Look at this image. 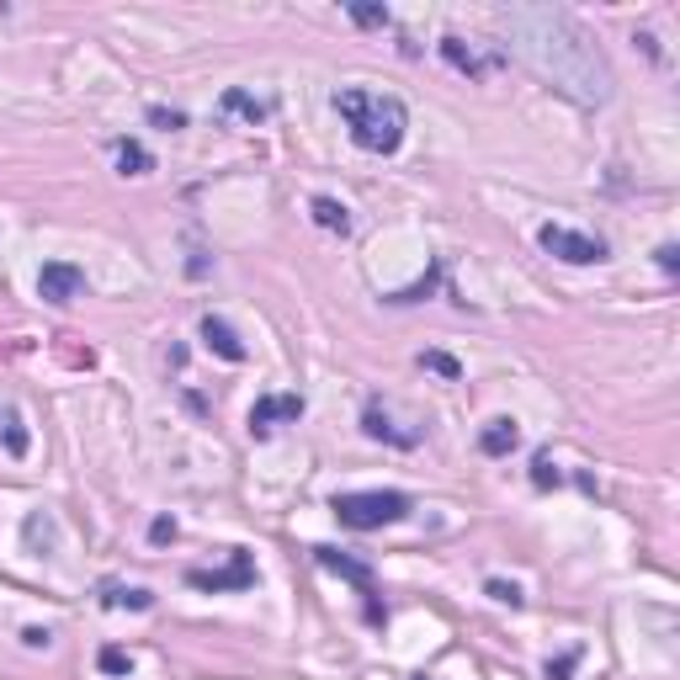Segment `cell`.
Wrapping results in <instances>:
<instances>
[{
  "instance_id": "27",
  "label": "cell",
  "mask_w": 680,
  "mask_h": 680,
  "mask_svg": "<svg viewBox=\"0 0 680 680\" xmlns=\"http://www.w3.org/2000/svg\"><path fill=\"white\" fill-rule=\"evenodd\" d=\"M659 272H665V277H676V272H680V250H676V244H659Z\"/></svg>"
},
{
  "instance_id": "17",
  "label": "cell",
  "mask_w": 680,
  "mask_h": 680,
  "mask_svg": "<svg viewBox=\"0 0 680 680\" xmlns=\"http://www.w3.org/2000/svg\"><path fill=\"white\" fill-rule=\"evenodd\" d=\"M362 431H367L373 441H393V446H415V441H420L415 431H393V426H389V415H383L378 404H373V410L362 415Z\"/></svg>"
},
{
  "instance_id": "26",
  "label": "cell",
  "mask_w": 680,
  "mask_h": 680,
  "mask_svg": "<svg viewBox=\"0 0 680 680\" xmlns=\"http://www.w3.org/2000/svg\"><path fill=\"white\" fill-rule=\"evenodd\" d=\"M575 676V654H558V659H547V680H569Z\"/></svg>"
},
{
  "instance_id": "1",
  "label": "cell",
  "mask_w": 680,
  "mask_h": 680,
  "mask_svg": "<svg viewBox=\"0 0 680 680\" xmlns=\"http://www.w3.org/2000/svg\"><path fill=\"white\" fill-rule=\"evenodd\" d=\"M500 33H505V49L516 53L537 80H547L558 97H569L575 106H606L612 101L617 75H612L601 43L564 5H505Z\"/></svg>"
},
{
  "instance_id": "15",
  "label": "cell",
  "mask_w": 680,
  "mask_h": 680,
  "mask_svg": "<svg viewBox=\"0 0 680 680\" xmlns=\"http://www.w3.org/2000/svg\"><path fill=\"white\" fill-rule=\"evenodd\" d=\"M224 112H235V117H244L250 128L272 117V106H266V101H255L250 91H240V86H229V91H224Z\"/></svg>"
},
{
  "instance_id": "29",
  "label": "cell",
  "mask_w": 680,
  "mask_h": 680,
  "mask_svg": "<svg viewBox=\"0 0 680 680\" xmlns=\"http://www.w3.org/2000/svg\"><path fill=\"white\" fill-rule=\"evenodd\" d=\"M420 680H426V676H420Z\"/></svg>"
},
{
  "instance_id": "5",
  "label": "cell",
  "mask_w": 680,
  "mask_h": 680,
  "mask_svg": "<svg viewBox=\"0 0 680 680\" xmlns=\"http://www.w3.org/2000/svg\"><path fill=\"white\" fill-rule=\"evenodd\" d=\"M187 584H192V590H207V595L250 590V584H255V558H250L244 547H229V564H224V569H187Z\"/></svg>"
},
{
  "instance_id": "16",
  "label": "cell",
  "mask_w": 680,
  "mask_h": 680,
  "mask_svg": "<svg viewBox=\"0 0 680 680\" xmlns=\"http://www.w3.org/2000/svg\"><path fill=\"white\" fill-rule=\"evenodd\" d=\"M314 224L319 229H330V235H351V213H345V202H336V197H314Z\"/></svg>"
},
{
  "instance_id": "6",
  "label": "cell",
  "mask_w": 680,
  "mask_h": 680,
  "mask_svg": "<svg viewBox=\"0 0 680 680\" xmlns=\"http://www.w3.org/2000/svg\"><path fill=\"white\" fill-rule=\"evenodd\" d=\"M314 558H319V564H325L330 575H340V580H351L356 590H362V595H367V622H383V606L373 601V595H378V584H373V569H367V564L345 558L340 547H314Z\"/></svg>"
},
{
  "instance_id": "12",
  "label": "cell",
  "mask_w": 680,
  "mask_h": 680,
  "mask_svg": "<svg viewBox=\"0 0 680 680\" xmlns=\"http://www.w3.org/2000/svg\"><path fill=\"white\" fill-rule=\"evenodd\" d=\"M22 542H27V553H38V558H49L53 542H59V527H53L49 511H33L27 521H22Z\"/></svg>"
},
{
  "instance_id": "8",
  "label": "cell",
  "mask_w": 680,
  "mask_h": 680,
  "mask_svg": "<svg viewBox=\"0 0 680 680\" xmlns=\"http://www.w3.org/2000/svg\"><path fill=\"white\" fill-rule=\"evenodd\" d=\"M282 420H303V399L298 393H266L250 410V437H272Z\"/></svg>"
},
{
  "instance_id": "19",
  "label": "cell",
  "mask_w": 680,
  "mask_h": 680,
  "mask_svg": "<svg viewBox=\"0 0 680 680\" xmlns=\"http://www.w3.org/2000/svg\"><path fill=\"white\" fill-rule=\"evenodd\" d=\"M351 22H362V27H389V5H351Z\"/></svg>"
},
{
  "instance_id": "13",
  "label": "cell",
  "mask_w": 680,
  "mask_h": 680,
  "mask_svg": "<svg viewBox=\"0 0 680 680\" xmlns=\"http://www.w3.org/2000/svg\"><path fill=\"white\" fill-rule=\"evenodd\" d=\"M516 441H521L516 420H489L484 431H479V452H484V457H511Z\"/></svg>"
},
{
  "instance_id": "24",
  "label": "cell",
  "mask_w": 680,
  "mask_h": 680,
  "mask_svg": "<svg viewBox=\"0 0 680 680\" xmlns=\"http://www.w3.org/2000/svg\"><path fill=\"white\" fill-rule=\"evenodd\" d=\"M149 542H176V521H171V516H154V521H149Z\"/></svg>"
},
{
  "instance_id": "4",
  "label": "cell",
  "mask_w": 680,
  "mask_h": 680,
  "mask_svg": "<svg viewBox=\"0 0 680 680\" xmlns=\"http://www.w3.org/2000/svg\"><path fill=\"white\" fill-rule=\"evenodd\" d=\"M537 244H542L547 255L569 261V266H595V261H606V240L580 235V229H564V224H542V229H537Z\"/></svg>"
},
{
  "instance_id": "20",
  "label": "cell",
  "mask_w": 680,
  "mask_h": 680,
  "mask_svg": "<svg viewBox=\"0 0 680 680\" xmlns=\"http://www.w3.org/2000/svg\"><path fill=\"white\" fill-rule=\"evenodd\" d=\"M97 665H101V676H128V665H134V659H128L123 648H101Z\"/></svg>"
},
{
  "instance_id": "28",
  "label": "cell",
  "mask_w": 680,
  "mask_h": 680,
  "mask_svg": "<svg viewBox=\"0 0 680 680\" xmlns=\"http://www.w3.org/2000/svg\"><path fill=\"white\" fill-rule=\"evenodd\" d=\"M22 643H27V648H49L53 632L49 628H27V632H22Z\"/></svg>"
},
{
  "instance_id": "22",
  "label": "cell",
  "mask_w": 680,
  "mask_h": 680,
  "mask_svg": "<svg viewBox=\"0 0 680 680\" xmlns=\"http://www.w3.org/2000/svg\"><path fill=\"white\" fill-rule=\"evenodd\" d=\"M149 123H154V128H165V134L187 128V117H181V112H171V106H149Z\"/></svg>"
},
{
  "instance_id": "21",
  "label": "cell",
  "mask_w": 680,
  "mask_h": 680,
  "mask_svg": "<svg viewBox=\"0 0 680 680\" xmlns=\"http://www.w3.org/2000/svg\"><path fill=\"white\" fill-rule=\"evenodd\" d=\"M484 590L500 601V606H521V601H527V595H521V584H511V580H489Z\"/></svg>"
},
{
  "instance_id": "9",
  "label": "cell",
  "mask_w": 680,
  "mask_h": 680,
  "mask_svg": "<svg viewBox=\"0 0 680 680\" xmlns=\"http://www.w3.org/2000/svg\"><path fill=\"white\" fill-rule=\"evenodd\" d=\"M441 59H446L457 75H468V80H484L489 70L500 64L494 53H479L474 43H463V38H441Z\"/></svg>"
},
{
  "instance_id": "3",
  "label": "cell",
  "mask_w": 680,
  "mask_h": 680,
  "mask_svg": "<svg viewBox=\"0 0 680 680\" xmlns=\"http://www.w3.org/2000/svg\"><path fill=\"white\" fill-rule=\"evenodd\" d=\"M330 511H336L340 527H351V532H378V527L404 521L415 511V500L399 494V489H362V494H336Z\"/></svg>"
},
{
  "instance_id": "11",
  "label": "cell",
  "mask_w": 680,
  "mask_h": 680,
  "mask_svg": "<svg viewBox=\"0 0 680 680\" xmlns=\"http://www.w3.org/2000/svg\"><path fill=\"white\" fill-rule=\"evenodd\" d=\"M101 606L106 612H149L154 590H144V584H101Z\"/></svg>"
},
{
  "instance_id": "2",
  "label": "cell",
  "mask_w": 680,
  "mask_h": 680,
  "mask_svg": "<svg viewBox=\"0 0 680 680\" xmlns=\"http://www.w3.org/2000/svg\"><path fill=\"white\" fill-rule=\"evenodd\" d=\"M336 112L345 117V128H351V139L356 149H367V154H393V149L404 144V128H410V112H404V101L399 97H383V91H340L336 97Z\"/></svg>"
},
{
  "instance_id": "14",
  "label": "cell",
  "mask_w": 680,
  "mask_h": 680,
  "mask_svg": "<svg viewBox=\"0 0 680 680\" xmlns=\"http://www.w3.org/2000/svg\"><path fill=\"white\" fill-rule=\"evenodd\" d=\"M112 160H117L123 176H144V171H154V154H149L139 139H112Z\"/></svg>"
},
{
  "instance_id": "10",
  "label": "cell",
  "mask_w": 680,
  "mask_h": 680,
  "mask_svg": "<svg viewBox=\"0 0 680 680\" xmlns=\"http://www.w3.org/2000/svg\"><path fill=\"white\" fill-rule=\"evenodd\" d=\"M202 345H207L213 356H224V362H244V340L235 336L224 319H213V314L202 319Z\"/></svg>"
},
{
  "instance_id": "23",
  "label": "cell",
  "mask_w": 680,
  "mask_h": 680,
  "mask_svg": "<svg viewBox=\"0 0 680 680\" xmlns=\"http://www.w3.org/2000/svg\"><path fill=\"white\" fill-rule=\"evenodd\" d=\"M532 484L537 489H553V484H558V468H553V457H547V452H542V457L532 463Z\"/></svg>"
},
{
  "instance_id": "25",
  "label": "cell",
  "mask_w": 680,
  "mask_h": 680,
  "mask_svg": "<svg viewBox=\"0 0 680 680\" xmlns=\"http://www.w3.org/2000/svg\"><path fill=\"white\" fill-rule=\"evenodd\" d=\"M420 362H426L431 373H441V378H457V362H452V356H441V351H431V356H420Z\"/></svg>"
},
{
  "instance_id": "7",
  "label": "cell",
  "mask_w": 680,
  "mask_h": 680,
  "mask_svg": "<svg viewBox=\"0 0 680 680\" xmlns=\"http://www.w3.org/2000/svg\"><path fill=\"white\" fill-rule=\"evenodd\" d=\"M86 292V272L75 266V261H49L43 272H38V298L43 303H75Z\"/></svg>"
},
{
  "instance_id": "18",
  "label": "cell",
  "mask_w": 680,
  "mask_h": 680,
  "mask_svg": "<svg viewBox=\"0 0 680 680\" xmlns=\"http://www.w3.org/2000/svg\"><path fill=\"white\" fill-rule=\"evenodd\" d=\"M5 452L11 457H27V431H22V420L5 410Z\"/></svg>"
}]
</instances>
